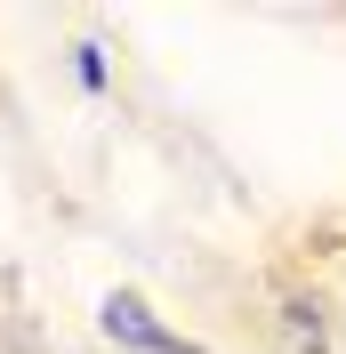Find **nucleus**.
I'll return each instance as SVG.
<instances>
[{"label": "nucleus", "instance_id": "1", "mask_svg": "<svg viewBox=\"0 0 346 354\" xmlns=\"http://www.w3.org/2000/svg\"><path fill=\"white\" fill-rule=\"evenodd\" d=\"M105 330H113V338H129V346H145V354H194L185 338L161 330V322H153L137 298H105Z\"/></svg>", "mask_w": 346, "mask_h": 354}]
</instances>
